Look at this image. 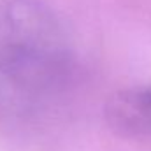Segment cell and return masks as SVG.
Returning a JSON list of instances; mask_svg holds the SVG:
<instances>
[{"label":"cell","instance_id":"1","mask_svg":"<svg viewBox=\"0 0 151 151\" xmlns=\"http://www.w3.org/2000/svg\"><path fill=\"white\" fill-rule=\"evenodd\" d=\"M72 46L58 16L40 0H0V100L35 109L72 74Z\"/></svg>","mask_w":151,"mask_h":151},{"label":"cell","instance_id":"2","mask_svg":"<svg viewBox=\"0 0 151 151\" xmlns=\"http://www.w3.org/2000/svg\"><path fill=\"white\" fill-rule=\"evenodd\" d=\"M109 127L121 135H151V84L114 93L106 104Z\"/></svg>","mask_w":151,"mask_h":151}]
</instances>
